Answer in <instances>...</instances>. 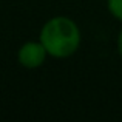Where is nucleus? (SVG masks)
<instances>
[{"label": "nucleus", "instance_id": "1", "mask_svg": "<svg viewBox=\"0 0 122 122\" xmlns=\"http://www.w3.org/2000/svg\"><path fill=\"white\" fill-rule=\"evenodd\" d=\"M39 40L51 57L65 59L77 51L81 45V30L70 17L57 15L45 22Z\"/></svg>", "mask_w": 122, "mask_h": 122}, {"label": "nucleus", "instance_id": "2", "mask_svg": "<svg viewBox=\"0 0 122 122\" xmlns=\"http://www.w3.org/2000/svg\"><path fill=\"white\" fill-rule=\"evenodd\" d=\"M46 56H48V53L40 40L39 42H26V43H23L19 48L17 60L22 66L33 70V68H39L45 62Z\"/></svg>", "mask_w": 122, "mask_h": 122}, {"label": "nucleus", "instance_id": "3", "mask_svg": "<svg viewBox=\"0 0 122 122\" xmlns=\"http://www.w3.org/2000/svg\"><path fill=\"white\" fill-rule=\"evenodd\" d=\"M107 8L114 19L122 22V0H107Z\"/></svg>", "mask_w": 122, "mask_h": 122}, {"label": "nucleus", "instance_id": "4", "mask_svg": "<svg viewBox=\"0 0 122 122\" xmlns=\"http://www.w3.org/2000/svg\"><path fill=\"white\" fill-rule=\"evenodd\" d=\"M117 53H119V56L122 59V30L119 33V37H117Z\"/></svg>", "mask_w": 122, "mask_h": 122}]
</instances>
